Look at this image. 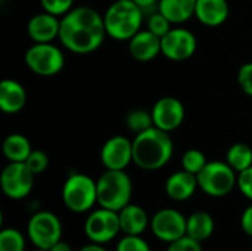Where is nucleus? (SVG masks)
I'll list each match as a JSON object with an SVG mask.
<instances>
[{
	"label": "nucleus",
	"instance_id": "nucleus-26",
	"mask_svg": "<svg viewBox=\"0 0 252 251\" xmlns=\"http://www.w3.org/2000/svg\"><path fill=\"white\" fill-rule=\"evenodd\" d=\"M25 238L13 228H4L0 231V251H24Z\"/></svg>",
	"mask_w": 252,
	"mask_h": 251
},
{
	"label": "nucleus",
	"instance_id": "nucleus-4",
	"mask_svg": "<svg viewBox=\"0 0 252 251\" xmlns=\"http://www.w3.org/2000/svg\"><path fill=\"white\" fill-rule=\"evenodd\" d=\"M97 182V204L120 212L131 203L133 182L126 170H105Z\"/></svg>",
	"mask_w": 252,
	"mask_h": 251
},
{
	"label": "nucleus",
	"instance_id": "nucleus-12",
	"mask_svg": "<svg viewBox=\"0 0 252 251\" xmlns=\"http://www.w3.org/2000/svg\"><path fill=\"white\" fill-rule=\"evenodd\" d=\"M186 220L188 217L180 212L174 209H162L151 219V229L158 240L170 244L186 235Z\"/></svg>",
	"mask_w": 252,
	"mask_h": 251
},
{
	"label": "nucleus",
	"instance_id": "nucleus-23",
	"mask_svg": "<svg viewBox=\"0 0 252 251\" xmlns=\"http://www.w3.org/2000/svg\"><path fill=\"white\" fill-rule=\"evenodd\" d=\"M32 148L30 141L21 133H12L3 141V154L9 161L25 163Z\"/></svg>",
	"mask_w": 252,
	"mask_h": 251
},
{
	"label": "nucleus",
	"instance_id": "nucleus-14",
	"mask_svg": "<svg viewBox=\"0 0 252 251\" xmlns=\"http://www.w3.org/2000/svg\"><path fill=\"white\" fill-rule=\"evenodd\" d=\"M151 112L154 118V126L168 133L179 129L185 120V107L174 96L159 98Z\"/></svg>",
	"mask_w": 252,
	"mask_h": 251
},
{
	"label": "nucleus",
	"instance_id": "nucleus-32",
	"mask_svg": "<svg viewBox=\"0 0 252 251\" xmlns=\"http://www.w3.org/2000/svg\"><path fill=\"white\" fill-rule=\"evenodd\" d=\"M167 251H202V246L199 241L185 235L168 244Z\"/></svg>",
	"mask_w": 252,
	"mask_h": 251
},
{
	"label": "nucleus",
	"instance_id": "nucleus-18",
	"mask_svg": "<svg viewBox=\"0 0 252 251\" xmlns=\"http://www.w3.org/2000/svg\"><path fill=\"white\" fill-rule=\"evenodd\" d=\"M198 188L199 185L196 175L189 173L186 170L173 173L165 182V192L174 201H186L192 198Z\"/></svg>",
	"mask_w": 252,
	"mask_h": 251
},
{
	"label": "nucleus",
	"instance_id": "nucleus-19",
	"mask_svg": "<svg viewBox=\"0 0 252 251\" xmlns=\"http://www.w3.org/2000/svg\"><path fill=\"white\" fill-rule=\"evenodd\" d=\"M27 104L25 87L12 78H4L0 83V109L4 114H16Z\"/></svg>",
	"mask_w": 252,
	"mask_h": 251
},
{
	"label": "nucleus",
	"instance_id": "nucleus-7",
	"mask_svg": "<svg viewBox=\"0 0 252 251\" xmlns=\"http://www.w3.org/2000/svg\"><path fill=\"white\" fill-rule=\"evenodd\" d=\"M27 67L37 75L53 77L59 74L65 65L62 50L53 43H34L25 52Z\"/></svg>",
	"mask_w": 252,
	"mask_h": 251
},
{
	"label": "nucleus",
	"instance_id": "nucleus-15",
	"mask_svg": "<svg viewBox=\"0 0 252 251\" xmlns=\"http://www.w3.org/2000/svg\"><path fill=\"white\" fill-rule=\"evenodd\" d=\"M61 18L49 12H41L34 15L27 25L30 38L34 43H52L55 38H59Z\"/></svg>",
	"mask_w": 252,
	"mask_h": 251
},
{
	"label": "nucleus",
	"instance_id": "nucleus-38",
	"mask_svg": "<svg viewBox=\"0 0 252 251\" xmlns=\"http://www.w3.org/2000/svg\"><path fill=\"white\" fill-rule=\"evenodd\" d=\"M78 251H106V249L102 246V244H97V243H92V244H87L84 247H81Z\"/></svg>",
	"mask_w": 252,
	"mask_h": 251
},
{
	"label": "nucleus",
	"instance_id": "nucleus-27",
	"mask_svg": "<svg viewBox=\"0 0 252 251\" xmlns=\"http://www.w3.org/2000/svg\"><path fill=\"white\" fill-rule=\"evenodd\" d=\"M207 158H205V154L199 149H188L183 157H182V167L183 170L189 172V173H193V175H198L207 164Z\"/></svg>",
	"mask_w": 252,
	"mask_h": 251
},
{
	"label": "nucleus",
	"instance_id": "nucleus-37",
	"mask_svg": "<svg viewBox=\"0 0 252 251\" xmlns=\"http://www.w3.org/2000/svg\"><path fill=\"white\" fill-rule=\"evenodd\" d=\"M49 251H72V249H71V246L68 243H65V241L61 240L59 243H56Z\"/></svg>",
	"mask_w": 252,
	"mask_h": 251
},
{
	"label": "nucleus",
	"instance_id": "nucleus-34",
	"mask_svg": "<svg viewBox=\"0 0 252 251\" xmlns=\"http://www.w3.org/2000/svg\"><path fill=\"white\" fill-rule=\"evenodd\" d=\"M238 189L244 197L252 201V166L238 173Z\"/></svg>",
	"mask_w": 252,
	"mask_h": 251
},
{
	"label": "nucleus",
	"instance_id": "nucleus-31",
	"mask_svg": "<svg viewBox=\"0 0 252 251\" xmlns=\"http://www.w3.org/2000/svg\"><path fill=\"white\" fill-rule=\"evenodd\" d=\"M43 10L62 18L74 7V0H40Z\"/></svg>",
	"mask_w": 252,
	"mask_h": 251
},
{
	"label": "nucleus",
	"instance_id": "nucleus-30",
	"mask_svg": "<svg viewBox=\"0 0 252 251\" xmlns=\"http://www.w3.org/2000/svg\"><path fill=\"white\" fill-rule=\"evenodd\" d=\"M115 251H151V247L140 235H124Z\"/></svg>",
	"mask_w": 252,
	"mask_h": 251
},
{
	"label": "nucleus",
	"instance_id": "nucleus-36",
	"mask_svg": "<svg viewBox=\"0 0 252 251\" xmlns=\"http://www.w3.org/2000/svg\"><path fill=\"white\" fill-rule=\"evenodd\" d=\"M241 226L247 235L252 237V204L244 210L242 217H241Z\"/></svg>",
	"mask_w": 252,
	"mask_h": 251
},
{
	"label": "nucleus",
	"instance_id": "nucleus-2",
	"mask_svg": "<svg viewBox=\"0 0 252 251\" xmlns=\"http://www.w3.org/2000/svg\"><path fill=\"white\" fill-rule=\"evenodd\" d=\"M173 141L168 132L151 127L133 139V163L142 170H159L173 157Z\"/></svg>",
	"mask_w": 252,
	"mask_h": 251
},
{
	"label": "nucleus",
	"instance_id": "nucleus-6",
	"mask_svg": "<svg viewBox=\"0 0 252 251\" xmlns=\"http://www.w3.org/2000/svg\"><path fill=\"white\" fill-rule=\"evenodd\" d=\"M202 192L210 197H226L238 186V173L226 161H208L196 175Z\"/></svg>",
	"mask_w": 252,
	"mask_h": 251
},
{
	"label": "nucleus",
	"instance_id": "nucleus-16",
	"mask_svg": "<svg viewBox=\"0 0 252 251\" xmlns=\"http://www.w3.org/2000/svg\"><path fill=\"white\" fill-rule=\"evenodd\" d=\"M128 50L130 55L139 62L154 61L161 53V37L148 28L140 30L128 40Z\"/></svg>",
	"mask_w": 252,
	"mask_h": 251
},
{
	"label": "nucleus",
	"instance_id": "nucleus-10",
	"mask_svg": "<svg viewBox=\"0 0 252 251\" xmlns=\"http://www.w3.org/2000/svg\"><path fill=\"white\" fill-rule=\"evenodd\" d=\"M84 232L92 243L106 244L112 241L121 232L118 212L108 210L103 207L92 212L86 219Z\"/></svg>",
	"mask_w": 252,
	"mask_h": 251
},
{
	"label": "nucleus",
	"instance_id": "nucleus-1",
	"mask_svg": "<svg viewBox=\"0 0 252 251\" xmlns=\"http://www.w3.org/2000/svg\"><path fill=\"white\" fill-rule=\"evenodd\" d=\"M106 36L103 15L90 6L72 7L61 18L59 40L72 53L87 55L97 50Z\"/></svg>",
	"mask_w": 252,
	"mask_h": 251
},
{
	"label": "nucleus",
	"instance_id": "nucleus-3",
	"mask_svg": "<svg viewBox=\"0 0 252 251\" xmlns=\"http://www.w3.org/2000/svg\"><path fill=\"white\" fill-rule=\"evenodd\" d=\"M143 12L133 0H115L103 15L108 37L128 41L142 30Z\"/></svg>",
	"mask_w": 252,
	"mask_h": 251
},
{
	"label": "nucleus",
	"instance_id": "nucleus-9",
	"mask_svg": "<svg viewBox=\"0 0 252 251\" xmlns=\"http://www.w3.org/2000/svg\"><path fill=\"white\" fill-rule=\"evenodd\" d=\"M35 175L27 167L25 163H13L1 170L0 186L3 194L10 200H22L32 191Z\"/></svg>",
	"mask_w": 252,
	"mask_h": 251
},
{
	"label": "nucleus",
	"instance_id": "nucleus-11",
	"mask_svg": "<svg viewBox=\"0 0 252 251\" xmlns=\"http://www.w3.org/2000/svg\"><path fill=\"white\" fill-rule=\"evenodd\" d=\"M198 41L195 34L183 27H173L161 37V53L170 61H186L196 52Z\"/></svg>",
	"mask_w": 252,
	"mask_h": 251
},
{
	"label": "nucleus",
	"instance_id": "nucleus-29",
	"mask_svg": "<svg viewBox=\"0 0 252 251\" xmlns=\"http://www.w3.org/2000/svg\"><path fill=\"white\" fill-rule=\"evenodd\" d=\"M25 164L27 167L37 176V175H41L43 172L47 170L49 167V155L44 152V151H40V149H32L31 154L28 155V158L25 160Z\"/></svg>",
	"mask_w": 252,
	"mask_h": 251
},
{
	"label": "nucleus",
	"instance_id": "nucleus-20",
	"mask_svg": "<svg viewBox=\"0 0 252 251\" xmlns=\"http://www.w3.org/2000/svg\"><path fill=\"white\" fill-rule=\"evenodd\" d=\"M121 232L124 235H142L148 226H151V220L146 212L137 204H127L124 209L118 212Z\"/></svg>",
	"mask_w": 252,
	"mask_h": 251
},
{
	"label": "nucleus",
	"instance_id": "nucleus-17",
	"mask_svg": "<svg viewBox=\"0 0 252 251\" xmlns=\"http://www.w3.org/2000/svg\"><path fill=\"white\" fill-rule=\"evenodd\" d=\"M230 13L227 0H196L195 18L207 27L223 25Z\"/></svg>",
	"mask_w": 252,
	"mask_h": 251
},
{
	"label": "nucleus",
	"instance_id": "nucleus-35",
	"mask_svg": "<svg viewBox=\"0 0 252 251\" xmlns=\"http://www.w3.org/2000/svg\"><path fill=\"white\" fill-rule=\"evenodd\" d=\"M143 12V15H151L154 12L158 10V4H159V0H133Z\"/></svg>",
	"mask_w": 252,
	"mask_h": 251
},
{
	"label": "nucleus",
	"instance_id": "nucleus-21",
	"mask_svg": "<svg viewBox=\"0 0 252 251\" xmlns=\"http://www.w3.org/2000/svg\"><path fill=\"white\" fill-rule=\"evenodd\" d=\"M196 0H159L158 10L173 24L180 25L195 16Z\"/></svg>",
	"mask_w": 252,
	"mask_h": 251
},
{
	"label": "nucleus",
	"instance_id": "nucleus-22",
	"mask_svg": "<svg viewBox=\"0 0 252 251\" xmlns=\"http://www.w3.org/2000/svg\"><path fill=\"white\" fill-rule=\"evenodd\" d=\"M214 228V219L207 212H195L186 220V235L199 243L208 240L213 235Z\"/></svg>",
	"mask_w": 252,
	"mask_h": 251
},
{
	"label": "nucleus",
	"instance_id": "nucleus-5",
	"mask_svg": "<svg viewBox=\"0 0 252 251\" xmlns=\"http://www.w3.org/2000/svg\"><path fill=\"white\" fill-rule=\"evenodd\" d=\"M62 200L68 210L86 213L97 204V182L83 173H71L62 188Z\"/></svg>",
	"mask_w": 252,
	"mask_h": 251
},
{
	"label": "nucleus",
	"instance_id": "nucleus-24",
	"mask_svg": "<svg viewBox=\"0 0 252 251\" xmlns=\"http://www.w3.org/2000/svg\"><path fill=\"white\" fill-rule=\"evenodd\" d=\"M226 163L236 172L241 173L252 166V149L247 143H233L226 154Z\"/></svg>",
	"mask_w": 252,
	"mask_h": 251
},
{
	"label": "nucleus",
	"instance_id": "nucleus-8",
	"mask_svg": "<svg viewBox=\"0 0 252 251\" xmlns=\"http://www.w3.org/2000/svg\"><path fill=\"white\" fill-rule=\"evenodd\" d=\"M27 234L35 249L50 250L62 238V223L52 212H38L28 220Z\"/></svg>",
	"mask_w": 252,
	"mask_h": 251
},
{
	"label": "nucleus",
	"instance_id": "nucleus-33",
	"mask_svg": "<svg viewBox=\"0 0 252 251\" xmlns=\"http://www.w3.org/2000/svg\"><path fill=\"white\" fill-rule=\"evenodd\" d=\"M238 83L242 92L252 98V61L244 64L238 71Z\"/></svg>",
	"mask_w": 252,
	"mask_h": 251
},
{
	"label": "nucleus",
	"instance_id": "nucleus-13",
	"mask_svg": "<svg viewBox=\"0 0 252 251\" xmlns=\"http://www.w3.org/2000/svg\"><path fill=\"white\" fill-rule=\"evenodd\" d=\"M100 161L106 170H126L133 163V141L126 136L109 138L100 149Z\"/></svg>",
	"mask_w": 252,
	"mask_h": 251
},
{
	"label": "nucleus",
	"instance_id": "nucleus-39",
	"mask_svg": "<svg viewBox=\"0 0 252 251\" xmlns=\"http://www.w3.org/2000/svg\"><path fill=\"white\" fill-rule=\"evenodd\" d=\"M34 251H49V250H43V249H37V250H34Z\"/></svg>",
	"mask_w": 252,
	"mask_h": 251
},
{
	"label": "nucleus",
	"instance_id": "nucleus-28",
	"mask_svg": "<svg viewBox=\"0 0 252 251\" xmlns=\"http://www.w3.org/2000/svg\"><path fill=\"white\" fill-rule=\"evenodd\" d=\"M146 28L149 31H152L154 34H157L158 37H164L173 28V24L159 10H157V12H154V13H151L148 16V25H146Z\"/></svg>",
	"mask_w": 252,
	"mask_h": 251
},
{
	"label": "nucleus",
	"instance_id": "nucleus-25",
	"mask_svg": "<svg viewBox=\"0 0 252 251\" xmlns=\"http://www.w3.org/2000/svg\"><path fill=\"white\" fill-rule=\"evenodd\" d=\"M126 124L134 135H139V133L154 127L152 112L145 111V109H133L127 114Z\"/></svg>",
	"mask_w": 252,
	"mask_h": 251
}]
</instances>
